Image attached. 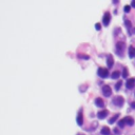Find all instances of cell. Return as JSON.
I'll use <instances>...</instances> for the list:
<instances>
[{
    "label": "cell",
    "instance_id": "obj_21",
    "mask_svg": "<svg viewBox=\"0 0 135 135\" xmlns=\"http://www.w3.org/2000/svg\"><path fill=\"white\" fill-rule=\"evenodd\" d=\"M131 10V5H125V7H123V11H125L126 13H129Z\"/></svg>",
    "mask_w": 135,
    "mask_h": 135
},
{
    "label": "cell",
    "instance_id": "obj_10",
    "mask_svg": "<svg viewBox=\"0 0 135 135\" xmlns=\"http://www.w3.org/2000/svg\"><path fill=\"white\" fill-rule=\"evenodd\" d=\"M95 105H96L98 108H103V106H105L103 99H101L100 97H97V98L95 99Z\"/></svg>",
    "mask_w": 135,
    "mask_h": 135
},
{
    "label": "cell",
    "instance_id": "obj_2",
    "mask_svg": "<svg viewBox=\"0 0 135 135\" xmlns=\"http://www.w3.org/2000/svg\"><path fill=\"white\" fill-rule=\"evenodd\" d=\"M113 103L115 106H117V107H122L123 103H125V99H123L122 96L117 95V96H115L113 98Z\"/></svg>",
    "mask_w": 135,
    "mask_h": 135
},
{
    "label": "cell",
    "instance_id": "obj_11",
    "mask_svg": "<svg viewBox=\"0 0 135 135\" xmlns=\"http://www.w3.org/2000/svg\"><path fill=\"white\" fill-rule=\"evenodd\" d=\"M123 119H125V121H126V125H128V126H133L134 125V119L132 118L131 116H127Z\"/></svg>",
    "mask_w": 135,
    "mask_h": 135
},
{
    "label": "cell",
    "instance_id": "obj_20",
    "mask_svg": "<svg viewBox=\"0 0 135 135\" xmlns=\"http://www.w3.org/2000/svg\"><path fill=\"white\" fill-rule=\"evenodd\" d=\"M125 24H126V28H128V30L130 31V28H131V22L129 21V20H126V21H125Z\"/></svg>",
    "mask_w": 135,
    "mask_h": 135
},
{
    "label": "cell",
    "instance_id": "obj_13",
    "mask_svg": "<svg viewBox=\"0 0 135 135\" xmlns=\"http://www.w3.org/2000/svg\"><path fill=\"white\" fill-rule=\"evenodd\" d=\"M134 56H135V49L132 47V45H130V47H129V57H130V58H133Z\"/></svg>",
    "mask_w": 135,
    "mask_h": 135
},
{
    "label": "cell",
    "instance_id": "obj_1",
    "mask_svg": "<svg viewBox=\"0 0 135 135\" xmlns=\"http://www.w3.org/2000/svg\"><path fill=\"white\" fill-rule=\"evenodd\" d=\"M123 51H125V42L118 41L116 43V53H117V55L122 57L123 56Z\"/></svg>",
    "mask_w": 135,
    "mask_h": 135
},
{
    "label": "cell",
    "instance_id": "obj_22",
    "mask_svg": "<svg viewBox=\"0 0 135 135\" xmlns=\"http://www.w3.org/2000/svg\"><path fill=\"white\" fill-rule=\"evenodd\" d=\"M95 28L97 31H100V28H101V24H100V23H96L95 24Z\"/></svg>",
    "mask_w": 135,
    "mask_h": 135
},
{
    "label": "cell",
    "instance_id": "obj_8",
    "mask_svg": "<svg viewBox=\"0 0 135 135\" xmlns=\"http://www.w3.org/2000/svg\"><path fill=\"white\" fill-rule=\"evenodd\" d=\"M108 114H109V112L107 110H100L98 113H97V117H98L99 119H103L108 116Z\"/></svg>",
    "mask_w": 135,
    "mask_h": 135
},
{
    "label": "cell",
    "instance_id": "obj_23",
    "mask_svg": "<svg viewBox=\"0 0 135 135\" xmlns=\"http://www.w3.org/2000/svg\"><path fill=\"white\" fill-rule=\"evenodd\" d=\"M130 106H131V108H132V109H135V101L131 102V105H130Z\"/></svg>",
    "mask_w": 135,
    "mask_h": 135
},
{
    "label": "cell",
    "instance_id": "obj_9",
    "mask_svg": "<svg viewBox=\"0 0 135 135\" xmlns=\"http://www.w3.org/2000/svg\"><path fill=\"white\" fill-rule=\"evenodd\" d=\"M113 64H114V58H113V56L112 55H108L107 57V65H108V68H112L113 67Z\"/></svg>",
    "mask_w": 135,
    "mask_h": 135
},
{
    "label": "cell",
    "instance_id": "obj_4",
    "mask_svg": "<svg viewBox=\"0 0 135 135\" xmlns=\"http://www.w3.org/2000/svg\"><path fill=\"white\" fill-rule=\"evenodd\" d=\"M110 21H111V14H110V12H106L103 14L102 23H103V25H108L110 23Z\"/></svg>",
    "mask_w": 135,
    "mask_h": 135
},
{
    "label": "cell",
    "instance_id": "obj_18",
    "mask_svg": "<svg viewBox=\"0 0 135 135\" xmlns=\"http://www.w3.org/2000/svg\"><path fill=\"white\" fill-rule=\"evenodd\" d=\"M121 85H122V81L118 80V82H116V85H115V90L118 91L119 89H120V87H121Z\"/></svg>",
    "mask_w": 135,
    "mask_h": 135
},
{
    "label": "cell",
    "instance_id": "obj_16",
    "mask_svg": "<svg viewBox=\"0 0 135 135\" xmlns=\"http://www.w3.org/2000/svg\"><path fill=\"white\" fill-rule=\"evenodd\" d=\"M118 117H119V114H115V115H114V116L112 117V118H111L110 120H109V123H110V125H112V123H114V122L116 121V119L118 118Z\"/></svg>",
    "mask_w": 135,
    "mask_h": 135
},
{
    "label": "cell",
    "instance_id": "obj_14",
    "mask_svg": "<svg viewBox=\"0 0 135 135\" xmlns=\"http://www.w3.org/2000/svg\"><path fill=\"white\" fill-rule=\"evenodd\" d=\"M120 76V73L118 71H114L113 73H112V75H111V77L113 79H118V77Z\"/></svg>",
    "mask_w": 135,
    "mask_h": 135
},
{
    "label": "cell",
    "instance_id": "obj_3",
    "mask_svg": "<svg viewBox=\"0 0 135 135\" xmlns=\"http://www.w3.org/2000/svg\"><path fill=\"white\" fill-rule=\"evenodd\" d=\"M97 74H98V76L101 77V78H107L109 76V71H108V69H106V68H99L98 71H97Z\"/></svg>",
    "mask_w": 135,
    "mask_h": 135
},
{
    "label": "cell",
    "instance_id": "obj_25",
    "mask_svg": "<svg viewBox=\"0 0 135 135\" xmlns=\"http://www.w3.org/2000/svg\"><path fill=\"white\" fill-rule=\"evenodd\" d=\"M133 33H134V34H135V28H133Z\"/></svg>",
    "mask_w": 135,
    "mask_h": 135
},
{
    "label": "cell",
    "instance_id": "obj_6",
    "mask_svg": "<svg viewBox=\"0 0 135 135\" xmlns=\"http://www.w3.org/2000/svg\"><path fill=\"white\" fill-rule=\"evenodd\" d=\"M76 122L78 126H82L84 125V115H82V112L79 111L78 114L76 116Z\"/></svg>",
    "mask_w": 135,
    "mask_h": 135
},
{
    "label": "cell",
    "instance_id": "obj_5",
    "mask_svg": "<svg viewBox=\"0 0 135 135\" xmlns=\"http://www.w3.org/2000/svg\"><path fill=\"white\" fill-rule=\"evenodd\" d=\"M102 93H103V95H105L106 97L111 96V94H112V89H111L110 85H103V87H102Z\"/></svg>",
    "mask_w": 135,
    "mask_h": 135
},
{
    "label": "cell",
    "instance_id": "obj_12",
    "mask_svg": "<svg viewBox=\"0 0 135 135\" xmlns=\"http://www.w3.org/2000/svg\"><path fill=\"white\" fill-rule=\"evenodd\" d=\"M100 133H101V135H111V131L108 127H103L101 131H100Z\"/></svg>",
    "mask_w": 135,
    "mask_h": 135
},
{
    "label": "cell",
    "instance_id": "obj_15",
    "mask_svg": "<svg viewBox=\"0 0 135 135\" xmlns=\"http://www.w3.org/2000/svg\"><path fill=\"white\" fill-rule=\"evenodd\" d=\"M78 57L82 60H89L90 59V56L87 55V54H78Z\"/></svg>",
    "mask_w": 135,
    "mask_h": 135
},
{
    "label": "cell",
    "instance_id": "obj_17",
    "mask_svg": "<svg viewBox=\"0 0 135 135\" xmlns=\"http://www.w3.org/2000/svg\"><path fill=\"white\" fill-rule=\"evenodd\" d=\"M128 74H129V72H128V69L127 68H123V71H122V77L123 78H127L128 77Z\"/></svg>",
    "mask_w": 135,
    "mask_h": 135
},
{
    "label": "cell",
    "instance_id": "obj_24",
    "mask_svg": "<svg viewBox=\"0 0 135 135\" xmlns=\"http://www.w3.org/2000/svg\"><path fill=\"white\" fill-rule=\"evenodd\" d=\"M131 7H135V0H133V1L131 2Z\"/></svg>",
    "mask_w": 135,
    "mask_h": 135
},
{
    "label": "cell",
    "instance_id": "obj_19",
    "mask_svg": "<svg viewBox=\"0 0 135 135\" xmlns=\"http://www.w3.org/2000/svg\"><path fill=\"white\" fill-rule=\"evenodd\" d=\"M125 125H126V121H125V119H123V118H122V119H120L119 121H118V126H119V127H121V128H122Z\"/></svg>",
    "mask_w": 135,
    "mask_h": 135
},
{
    "label": "cell",
    "instance_id": "obj_7",
    "mask_svg": "<svg viewBox=\"0 0 135 135\" xmlns=\"http://www.w3.org/2000/svg\"><path fill=\"white\" fill-rule=\"evenodd\" d=\"M126 87L127 89H133L135 87V78H130L126 82Z\"/></svg>",
    "mask_w": 135,
    "mask_h": 135
}]
</instances>
